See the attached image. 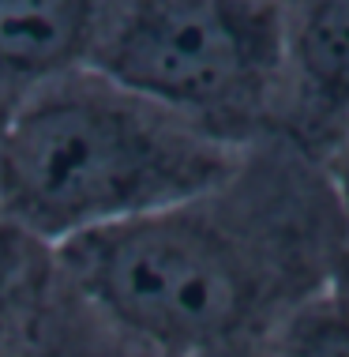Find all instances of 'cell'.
<instances>
[{
  "mask_svg": "<svg viewBox=\"0 0 349 357\" xmlns=\"http://www.w3.org/2000/svg\"><path fill=\"white\" fill-rule=\"evenodd\" d=\"M331 282H338L342 289H349V248L338 256V267H334V278H331Z\"/></svg>",
  "mask_w": 349,
  "mask_h": 357,
  "instance_id": "10",
  "label": "cell"
},
{
  "mask_svg": "<svg viewBox=\"0 0 349 357\" xmlns=\"http://www.w3.org/2000/svg\"><path fill=\"white\" fill-rule=\"evenodd\" d=\"M226 143L94 75L0 124V215L45 245L196 204L233 177Z\"/></svg>",
  "mask_w": 349,
  "mask_h": 357,
  "instance_id": "1",
  "label": "cell"
},
{
  "mask_svg": "<svg viewBox=\"0 0 349 357\" xmlns=\"http://www.w3.org/2000/svg\"><path fill=\"white\" fill-rule=\"evenodd\" d=\"M270 357H349V289L327 282L300 297L270 331Z\"/></svg>",
  "mask_w": 349,
  "mask_h": 357,
  "instance_id": "7",
  "label": "cell"
},
{
  "mask_svg": "<svg viewBox=\"0 0 349 357\" xmlns=\"http://www.w3.org/2000/svg\"><path fill=\"white\" fill-rule=\"evenodd\" d=\"M334 185H338V199H342V215L349 218V143H342L334 158Z\"/></svg>",
  "mask_w": 349,
  "mask_h": 357,
  "instance_id": "9",
  "label": "cell"
},
{
  "mask_svg": "<svg viewBox=\"0 0 349 357\" xmlns=\"http://www.w3.org/2000/svg\"><path fill=\"white\" fill-rule=\"evenodd\" d=\"M86 312H91V308H86ZM15 357H162V354L132 342L128 335L113 331L109 324H102L98 316H94V331H61V327L42 320V327L34 331V339Z\"/></svg>",
  "mask_w": 349,
  "mask_h": 357,
  "instance_id": "8",
  "label": "cell"
},
{
  "mask_svg": "<svg viewBox=\"0 0 349 357\" xmlns=\"http://www.w3.org/2000/svg\"><path fill=\"white\" fill-rule=\"evenodd\" d=\"M293 61L308 94L323 109L349 105V0H312L304 8Z\"/></svg>",
  "mask_w": 349,
  "mask_h": 357,
  "instance_id": "6",
  "label": "cell"
},
{
  "mask_svg": "<svg viewBox=\"0 0 349 357\" xmlns=\"http://www.w3.org/2000/svg\"><path fill=\"white\" fill-rule=\"evenodd\" d=\"M102 0H0V79L42 83L91 56Z\"/></svg>",
  "mask_w": 349,
  "mask_h": 357,
  "instance_id": "4",
  "label": "cell"
},
{
  "mask_svg": "<svg viewBox=\"0 0 349 357\" xmlns=\"http://www.w3.org/2000/svg\"><path fill=\"white\" fill-rule=\"evenodd\" d=\"M207 199V196H203ZM203 199L56 245L61 282L102 324L162 357H222L319 286L289 275Z\"/></svg>",
  "mask_w": 349,
  "mask_h": 357,
  "instance_id": "2",
  "label": "cell"
},
{
  "mask_svg": "<svg viewBox=\"0 0 349 357\" xmlns=\"http://www.w3.org/2000/svg\"><path fill=\"white\" fill-rule=\"evenodd\" d=\"M270 0H128L91 45L94 75L184 117H248L282 68Z\"/></svg>",
  "mask_w": 349,
  "mask_h": 357,
  "instance_id": "3",
  "label": "cell"
},
{
  "mask_svg": "<svg viewBox=\"0 0 349 357\" xmlns=\"http://www.w3.org/2000/svg\"><path fill=\"white\" fill-rule=\"evenodd\" d=\"M56 248L0 215V357H15L45 320Z\"/></svg>",
  "mask_w": 349,
  "mask_h": 357,
  "instance_id": "5",
  "label": "cell"
}]
</instances>
